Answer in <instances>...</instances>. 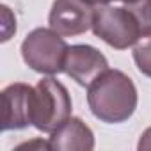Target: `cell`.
<instances>
[{
    "label": "cell",
    "instance_id": "cell-1",
    "mask_svg": "<svg viewBox=\"0 0 151 151\" xmlns=\"http://www.w3.org/2000/svg\"><path fill=\"white\" fill-rule=\"evenodd\" d=\"M139 103L133 80L121 69H107L87 87V105L96 119L109 124L128 121Z\"/></svg>",
    "mask_w": 151,
    "mask_h": 151
},
{
    "label": "cell",
    "instance_id": "cell-2",
    "mask_svg": "<svg viewBox=\"0 0 151 151\" xmlns=\"http://www.w3.org/2000/svg\"><path fill=\"white\" fill-rule=\"evenodd\" d=\"M71 96L66 86L52 75L37 82L32 96V126L43 133L55 132L71 117Z\"/></svg>",
    "mask_w": 151,
    "mask_h": 151
},
{
    "label": "cell",
    "instance_id": "cell-3",
    "mask_svg": "<svg viewBox=\"0 0 151 151\" xmlns=\"http://www.w3.org/2000/svg\"><path fill=\"white\" fill-rule=\"evenodd\" d=\"M68 43L64 36L52 29L37 27L27 34L22 43L23 62L36 73L59 75L64 71V60L68 53Z\"/></svg>",
    "mask_w": 151,
    "mask_h": 151
},
{
    "label": "cell",
    "instance_id": "cell-4",
    "mask_svg": "<svg viewBox=\"0 0 151 151\" xmlns=\"http://www.w3.org/2000/svg\"><path fill=\"white\" fill-rule=\"evenodd\" d=\"M91 30L96 37L116 50H126L130 46H135L142 39L139 22L126 6H100L94 11Z\"/></svg>",
    "mask_w": 151,
    "mask_h": 151
},
{
    "label": "cell",
    "instance_id": "cell-5",
    "mask_svg": "<svg viewBox=\"0 0 151 151\" xmlns=\"http://www.w3.org/2000/svg\"><path fill=\"white\" fill-rule=\"evenodd\" d=\"M93 4L86 0H53L48 23L50 29L64 37H73L87 32L94 18Z\"/></svg>",
    "mask_w": 151,
    "mask_h": 151
},
{
    "label": "cell",
    "instance_id": "cell-6",
    "mask_svg": "<svg viewBox=\"0 0 151 151\" xmlns=\"http://www.w3.org/2000/svg\"><path fill=\"white\" fill-rule=\"evenodd\" d=\"M109 69L107 57L91 45H73L68 48L64 73L82 87H89L103 71Z\"/></svg>",
    "mask_w": 151,
    "mask_h": 151
},
{
    "label": "cell",
    "instance_id": "cell-7",
    "mask_svg": "<svg viewBox=\"0 0 151 151\" xmlns=\"http://www.w3.org/2000/svg\"><path fill=\"white\" fill-rule=\"evenodd\" d=\"M32 96L34 87L14 82L2 91V132L23 130L32 124Z\"/></svg>",
    "mask_w": 151,
    "mask_h": 151
},
{
    "label": "cell",
    "instance_id": "cell-8",
    "mask_svg": "<svg viewBox=\"0 0 151 151\" xmlns=\"http://www.w3.org/2000/svg\"><path fill=\"white\" fill-rule=\"evenodd\" d=\"M48 142L52 151H93L94 133L80 117H69L52 132Z\"/></svg>",
    "mask_w": 151,
    "mask_h": 151
},
{
    "label": "cell",
    "instance_id": "cell-9",
    "mask_svg": "<svg viewBox=\"0 0 151 151\" xmlns=\"http://www.w3.org/2000/svg\"><path fill=\"white\" fill-rule=\"evenodd\" d=\"M133 60L144 77L151 78V36L142 37L133 46Z\"/></svg>",
    "mask_w": 151,
    "mask_h": 151
},
{
    "label": "cell",
    "instance_id": "cell-10",
    "mask_svg": "<svg viewBox=\"0 0 151 151\" xmlns=\"http://www.w3.org/2000/svg\"><path fill=\"white\" fill-rule=\"evenodd\" d=\"M126 7L137 18L142 37L151 36V0H137L133 4H126Z\"/></svg>",
    "mask_w": 151,
    "mask_h": 151
},
{
    "label": "cell",
    "instance_id": "cell-11",
    "mask_svg": "<svg viewBox=\"0 0 151 151\" xmlns=\"http://www.w3.org/2000/svg\"><path fill=\"white\" fill-rule=\"evenodd\" d=\"M137 149H139V151H147V149H151V126L142 132V135H140V139H139V144H137Z\"/></svg>",
    "mask_w": 151,
    "mask_h": 151
},
{
    "label": "cell",
    "instance_id": "cell-12",
    "mask_svg": "<svg viewBox=\"0 0 151 151\" xmlns=\"http://www.w3.org/2000/svg\"><path fill=\"white\" fill-rule=\"evenodd\" d=\"M86 2H89V4H93V6H107V4L114 2V0H86Z\"/></svg>",
    "mask_w": 151,
    "mask_h": 151
},
{
    "label": "cell",
    "instance_id": "cell-13",
    "mask_svg": "<svg viewBox=\"0 0 151 151\" xmlns=\"http://www.w3.org/2000/svg\"><path fill=\"white\" fill-rule=\"evenodd\" d=\"M119 2H123V4H133V2H137V0H119Z\"/></svg>",
    "mask_w": 151,
    "mask_h": 151
}]
</instances>
